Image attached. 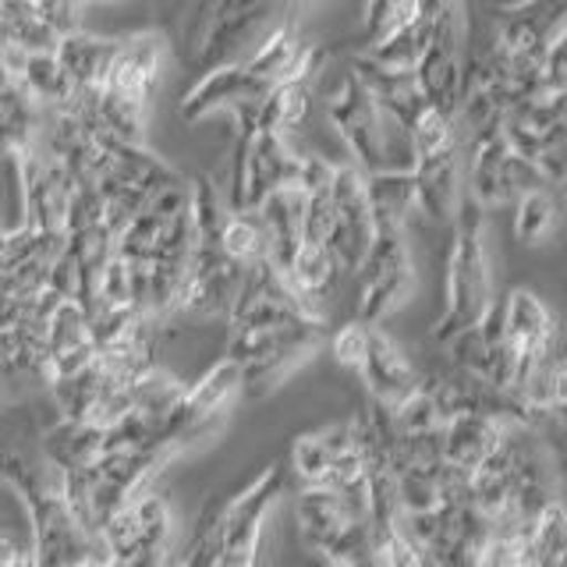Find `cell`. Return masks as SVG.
<instances>
[{
	"instance_id": "10",
	"label": "cell",
	"mask_w": 567,
	"mask_h": 567,
	"mask_svg": "<svg viewBox=\"0 0 567 567\" xmlns=\"http://www.w3.org/2000/svg\"><path fill=\"white\" fill-rule=\"evenodd\" d=\"M114 50H117V40H106V35H93L82 29L64 32L58 47H53L64 75L75 89H100L106 68L114 61Z\"/></svg>"
},
{
	"instance_id": "8",
	"label": "cell",
	"mask_w": 567,
	"mask_h": 567,
	"mask_svg": "<svg viewBox=\"0 0 567 567\" xmlns=\"http://www.w3.org/2000/svg\"><path fill=\"white\" fill-rule=\"evenodd\" d=\"M372 238V206L359 167H333L327 195V252L341 280H354Z\"/></svg>"
},
{
	"instance_id": "1",
	"label": "cell",
	"mask_w": 567,
	"mask_h": 567,
	"mask_svg": "<svg viewBox=\"0 0 567 567\" xmlns=\"http://www.w3.org/2000/svg\"><path fill=\"white\" fill-rule=\"evenodd\" d=\"M284 493V468L270 465L256 483H248L238 496L209 504L195 525V536L185 564H252L262 522Z\"/></svg>"
},
{
	"instance_id": "6",
	"label": "cell",
	"mask_w": 567,
	"mask_h": 567,
	"mask_svg": "<svg viewBox=\"0 0 567 567\" xmlns=\"http://www.w3.org/2000/svg\"><path fill=\"white\" fill-rule=\"evenodd\" d=\"M359 306L354 319L362 323H380V319L398 306L415 280V266L408 256L404 224L372 220V238L365 248V259L359 266Z\"/></svg>"
},
{
	"instance_id": "11",
	"label": "cell",
	"mask_w": 567,
	"mask_h": 567,
	"mask_svg": "<svg viewBox=\"0 0 567 567\" xmlns=\"http://www.w3.org/2000/svg\"><path fill=\"white\" fill-rule=\"evenodd\" d=\"M266 89L256 82V75L245 64H224L209 71L203 85H195L182 103V114L188 121L203 117L206 111H220V106H235L241 100H262Z\"/></svg>"
},
{
	"instance_id": "5",
	"label": "cell",
	"mask_w": 567,
	"mask_h": 567,
	"mask_svg": "<svg viewBox=\"0 0 567 567\" xmlns=\"http://www.w3.org/2000/svg\"><path fill=\"white\" fill-rule=\"evenodd\" d=\"M298 525L306 543L330 564H372L369 518L333 489L306 486L298 496Z\"/></svg>"
},
{
	"instance_id": "9",
	"label": "cell",
	"mask_w": 567,
	"mask_h": 567,
	"mask_svg": "<svg viewBox=\"0 0 567 567\" xmlns=\"http://www.w3.org/2000/svg\"><path fill=\"white\" fill-rule=\"evenodd\" d=\"M539 185H549L543 171L522 153H514L504 135L468 142V192L475 203H507Z\"/></svg>"
},
{
	"instance_id": "3",
	"label": "cell",
	"mask_w": 567,
	"mask_h": 567,
	"mask_svg": "<svg viewBox=\"0 0 567 567\" xmlns=\"http://www.w3.org/2000/svg\"><path fill=\"white\" fill-rule=\"evenodd\" d=\"M330 344H333L337 362L348 365L354 377L362 380L372 404L394 408L404 398H412L415 390L422 386V372L380 330V323H362V319H351V323H344L330 337Z\"/></svg>"
},
{
	"instance_id": "13",
	"label": "cell",
	"mask_w": 567,
	"mask_h": 567,
	"mask_svg": "<svg viewBox=\"0 0 567 567\" xmlns=\"http://www.w3.org/2000/svg\"><path fill=\"white\" fill-rule=\"evenodd\" d=\"M564 539H567L564 504L554 501L536 514V522L528 528V564H560Z\"/></svg>"
},
{
	"instance_id": "14",
	"label": "cell",
	"mask_w": 567,
	"mask_h": 567,
	"mask_svg": "<svg viewBox=\"0 0 567 567\" xmlns=\"http://www.w3.org/2000/svg\"><path fill=\"white\" fill-rule=\"evenodd\" d=\"M29 560H32V549L4 532V536H0V564H29Z\"/></svg>"
},
{
	"instance_id": "2",
	"label": "cell",
	"mask_w": 567,
	"mask_h": 567,
	"mask_svg": "<svg viewBox=\"0 0 567 567\" xmlns=\"http://www.w3.org/2000/svg\"><path fill=\"white\" fill-rule=\"evenodd\" d=\"M451 220L454 241L447 259V288H443V319L436 327V341H451L454 333L475 327L493 306L483 203H475V195L465 192L457 199Z\"/></svg>"
},
{
	"instance_id": "4",
	"label": "cell",
	"mask_w": 567,
	"mask_h": 567,
	"mask_svg": "<svg viewBox=\"0 0 567 567\" xmlns=\"http://www.w3.org/2000/svg\"><path fill=\"white\" fill-rule=\"evenodd\" d=\"M323 327L312 319H295V323L262 327V330H235V341L227 348V359L241 369V394H262L284 372L298 365L309 351H316Z\"/></svg>"
},
{
	"instance_id": "7",
	"label": "cell",
	"mask_w": 567,
	"mask_h": 567,
	"mask_svg": "<svg viewBox=\"0 0 567 567\" xmlns=\"http://www.w3.org/2000/svg\"><path fill=\"white\" fill-rule=\"evenodd\" d=\"M106 564H164L171 560V518L159 496L138 493L114 507L96 528Z\"/></svg>"
},
{
	"instance_id": "12",
	"label": "cell",
	"mask_w": 567,
	"mask_h": 567,
	"mask_svg": "<svg viewBox=\"0 0 567 567\" xmlns=\"http://www.w3.org/2000/svg\"><path fill=\"white\" fill-rule=\"evenodd\" d=\"M560 188L539 185L518 195V213H514V235L522 245L539 248L557 235L560 227Z\"/></svg>"
}]
</instances>
